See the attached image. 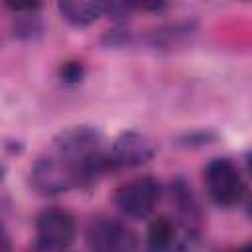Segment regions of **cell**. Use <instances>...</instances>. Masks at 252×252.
<instances>
[{"instance_id": "52a82bcc", "label": "cell", "mask_w": 252, "mask_h": 252, "mask_svg": "<svg viewBox=\"0 0 252 252\" xmlns=\"http://www.w3.org/2000/svg\"><path fill=\"white\" fill-rule=\"evenodd\" d=\"M169 197L175 207L177 220H179L177 224H179L181 232L189 240L195 238L199 234V224H201L203 213H201V205H199V199H197L191 183L185 177L177 175L169 183Z\"/></svg>"}, {"instance_id": "5b68a950", "label": "cell", "mask_w": 252, "mask_h": 252, "mask_svg": "<svg viewBox=\"0 0 252 252\" xmlns=\"http://www.w3.org/2000/svg\"><path fill=\"white\" fill-rule=\"evenodd\" d=\"M106 154H108L110 173H118L124 169L128 171V169L142 167L148 161H152L156 156V144L146 134L128 130V132L118 134L112 140Z\"/></svg>"}, {"instance_id": "7c38bea8", "label": "cell", "mask_w": 252, "mask_h": 252, "mask_svg": "<svg viewBox=\"0 0 252 252\" xmlns=\"http://www.w3.org/2000/svg\"><path fill=\"white\" fill-rule=\"evenodd\" d=\"M130 10H142V12H158L165 6V0H126Z\"/></svg>"}, {"instance_id": "277c9868", "label": "cell", "mask_w": 252, "mask_h": 252, "mask_svg": "<svg viewBox=\"0 0 252 252\" xmlns=\"http://www.w3.org/2000/svg\"><path fill=\"white\" fill-rule=\"evenodd\" d=\"M77 234L75 217L63 207H45L35 217V248L65 250Z\"/></svg>"}, {"instance_id": "3957f363", "label": "cell", "mask_w": 252, "mask_h": 252, "mask_svg": "<svg viewBox=\"0 0 252 252\" xmlns=\"http://www.w3.org/2000/svg\"><path fill=\"white\" fill-rule=\"evenodd\" d=\"M161 193L163 187L159 179L154 175H138L116 187L112 203L128 219H148L156 211Z\"/></svg>"}, {"instance_id": "8fae6325", "label": "cell", "mask_w": 252, "mask_h": 252, "mask_svg": "<svg viewBox=\"0 0 252 252\" xmlns=\"http://www.w3.org/2000/svg\"><path fill=\"white\" fill-rule=\"evenodd\" d=\"M2 4L12 10V12H18V14H30V12H35L41 4V0H2Z\"/></svg>"}, {"instance_id": "ba28073f", "label": "cell", "mask_w": 252, "mask_h": 252, "mask_svg": "<svg viewBox=\"0 0 252 252\" xmlns=\"http://www.w3.org/2000/svg\"><path fill=\"white\" fill-rule=\"evenodd\" d=\"M146 242L152 250H169V248H181L189 244L177 220L167 215H159L150 220L146 230Z\"/></svg>"}, {"instance_id": "9c48e42d", "label": "cell", "mask_w": 252, "mask_h": 252, "mask_svg": "<svg viewBox=\"0 0 252 252\" xmlns=\"http://www.w3.org/2000/svg\"><path fill=\"white\" fill-rule=\"evenodd\" d=\"M57 6L75 28H87L106 12V0H57Z\"/></svg>"}, {"instance_id": "4fadbf2b", "label": "cell", "mask_w": 252, "mask_h": 252, "mask_svg": "<svg viewBox=\"0 0 252 252\" xmlns=\"http://www.w3.org/2000/svg\"><path fill=\"white\" fill-rule=\"evenodd\" d=\"M10 248H12V242H10L8 230H6L4 222H0V250H10Z\"/></svg>"}, {"instance_id": "30bf717a", "label": "cell", "mask_w": 252, "mask_h": 252, "mask_svg": "<svg viewBox=\"0 0 252 252\" xmlns=\"http://www.w3.org/2000/svg\"><path fill=\"white\" fill-rule=\"evenodd\" d=\"M85 77V65L81 61H65L59 67V79L65 85H79Z\"/></svg>"}, {"instance_id": "8992f818", "label": "cell", "mask_w": 252, "mask_h": 252, "mask_svg": "<svg viewBox=\"0 0 252 252\" xmlns=\"http://www.w3.org/2000/svg\"><path fill=\"white\" fill-rule=\"evenodd\" d=\"M87 246L96 252H130L138 248V234L122 220L94 217L87 226Z\"/></svg>"}, {"instance_id": "7a4b0ae2", "label": "cell", "mask_w": 252, "mask_h": 252, "mask_svg": "<svg viewBox=\"0 0 252 252\" xmlns=\"http://www.w3.org/2000/svg\"><path fill=\"white\" fill-rule=\"evenodd\" d=\"M205 189L219 207H234L246 195V181L238 163L230 158H215L203 169Z\"/></svg>"}, {"instance_id": "6da1fadb", "label": "cell", "mask_w": 252, "mask_h": 252, "mask_svg": "<svg viewBox=\"0 0 252 252\" xmlns=\"http://www.w3.org/2000/svg\"><path fill=\"white\" fill-rule=\"evenodd\" d=\"M108 146L94 126H71L61 130L32 165L30 181L41 195L53 197L89 187L110 173Z\"/></svg>"}]
</instances>
